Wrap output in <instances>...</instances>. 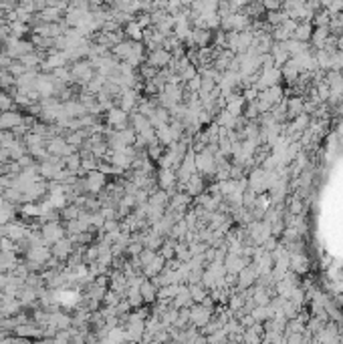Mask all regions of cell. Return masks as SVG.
<instances>
[{"mask_svg":"<svg viewBox=\"0 0 343 344\" xmlns=\"http://www.w3.org/2000/svg\"><path fill=\"white\" fill-rule=\"evenodd\" d=\"M258 280V274H256V268L252 264H249L247 268H244L240 274H238V288L244 290V288H252V284Z\"/></svg>","mask_w":343,"mask_h":344,"instance_id":"cell-9","label":"cell"},{"mask_svg":"<svg viewBox=\"0 0 343 344\" xmlns=\"http://www.w3.org/2000/svg\"><path fill=\"white\" fill-rule=\"evenodd\" d=\"M150 155L156 159V161H160V157H161V149L158 147V143H154V145H150Z\"/></svg>","mask_w":343,"mask_h":344,"instance_id":"cell-40","label":"cell"},{"mask_svg":"<svg viewBox=\"0 0 343 344\" xmlns=\"http://www.w3.org/2000/svg\"><path fill=\"white\" fill-rule=\"evenodd\" d=\"M329 22H331V14L329 12H317L313 14V22L317 28H329Z\"/></svg>","mask_w":343,"mask_h":344,"instance_id":"cell-24","label":"cell"},{"mask_svg":"<svg viewBox=\"0 0 343 344\" xmlns=\"http://www.w3.org/2000/svg\"><path fill=\"white\" fill-rule=\"evenodd\" d=\"M299 288V284H297V280H295V276H293V272H289L283 280H279L276 282V290H279V298H285V300H289L291 298V294L295 292Z\"/></svg>","mask_w":343,"mask_h":344,"instance_id":"cell-8","label":"cell"},{"mask_svg":"<svg viewBox=\"0 0 343 344\" xmlns=\"http://www.w3.org/2000/svg\"><path fill=\"white\" fill-rule=\"evenodd\" d=\"M242 97H244V101H249V103H254V101L258 99V89H256V87H249V89H244Z\"/></svg>","mask_w":343,"mask_h":344,"instance_id":"cell-33","label":"cell"},{"mask_svg":"<svg viewBox=\"0 0 343 344\" xmlns=\"http://www.w3.org/2000/svg\"><path fill=\"white\" fill-rule=\"evenodd\" d=\"M210 308H206V306H196V308H192L190 310V322H194L196 326H208V322H210Z\"/></svg>","mask_w":343,"mask_h":344,"instance_id":"cell-10","label":"cell"},{"mask_svg":"<svg viewBox=\"0 0 343 344\" xmlns=\"http://www.w3.org/2000/svg\"><path fill=\"white\" fill-rule=\"evenodd\" d=\"M139 294H141V300H148V302H152V300L158 296V290L154 288V284H152V282H143V284H141Z\"/></svg>","mask_w":343,"mask_h":344,"instance_id":"cell-25","label":"cell"},{"mask_svg":"<svg viewBox=\"0 0 343 344\" xmlns=\"http://www.w3.org/2000/svg\"><path fill=\"white\" fill-rule=\"evenodd\" d=\"M156 256H158V254H156L154 250H145V252H141V256H139V258H141V264H143V266H150L152 262L156 260Z\"/></svg>","mask_w":343,"mask_h":344,"instance_id":"cell-34","label":"cell"},{"mask_svg":"<svg viewBox=\"0 0 343 344\" xmlns=\"http://www.w3.org/2000/svg\"><path fill=\"white\" fill-rule=\"evenodd\" d=\"M249 187L252 193H265L269 191V177L263 167H256L249 175Z\"/></svg>","mask_w":343,"mask_h":344,"instance_id":"cell-4","label":"cell"},{"mask_svg":"<svg viewBox=\"0 0 343 344\" xmlns=\"http://www.w3.org/2000/svg\"><path fill=\"white\" fill-rule=\"evenodd\" d=\"M249 236H251L252 245L256 243L263 248L265 242L271 238V225L267 222H252V223H249Z\"/></svg>","mask_w":343,"mask_h":344,"instance_id":"cell-3","label":"cell"},{"mask_svg":"<svg viewBox=\"0 0 343 344\" xmlns=\"http://www.w3.org/2000/svg\"><path fill=\"white\" fill-rule=\"evenodd\" d=\"M136 105V93L134 91H127L125 95H123V101H121V107H123V111H129Z\"/></svg>","mask_w":343,"mask_h":344,"instance_id":"cell-31","label":"cell"},{"mask_svg":"<svg viewBox=\"0 0 343 344\" xmlns=\"http://www.w3.org/2000/svg\"><path fill=\"white\" fill-rule=\"evenodd\" d=\"M309 270V260L305 254L297 252V254H291V272L293 274H307Z\"/></svg>","mask_w":343,"mask_h":344,"instance_id":"cell-13","label":"cell"},{"mask_svg":"<svg viewBox=\"0 0 343 344\" xmlns=\"http://www.w3.org/2000/svg\"><path fill=\"white\" fill-rule=\"evenodd\" d=\"M190 298L194 300V302H204L206 300V290L200 286V284H192L190 286Z\"/></svg>","mask_w":343,"mask_h":344,"instance_id":"cell-26","label":"cell"},{"mask_svg":"<svg viewBox=\"0 0 343 344\" xmlns=\"http://www.w3.org/2000/svg\"><path fill=\"white\" fill-rule=\"evenodd\" d=\"M220 200H222V195H218V193H204L198 198V202L204 205V209L212 211V214H214L216 209H220Z\"/></svg>","mask_w":343,"mask_h":344,"instance_id":"cell-15","label":"cell"},{"mask_svg":"<svg viewBox=\"0 0 343 344\" xmlns=\"http://www.w3.org/2000/svg\"><path fill=\"white\" fill-rule=\"evenodd\" d=\"M172 61H174V57L168 51H164V48H156V51H152V55L148 59V64L154 69H166V67H170Z\"/></svg>","mask_w":343,"mask_h":344,"instance_id":"cell-7","label":"cell"},{"mask_svg":"<svg viewBox=\"0 0 343 344\" xmlns=\"http://www.w3.org/2000/svg\"><path fill=\"white\" fill-rule=\"evenodd\" d=\"M178 292H180V284H170V286H164L161 290H158V296L160 298H164V300H174L178 296Z\"/></svg>","mask_w":343,"mask_h":344,"instance_id":"cell-23","label":"cell"},{"mask_svg":"<svg viewBox=\"0 0 343 344\" xmlns=\"http://www.w3.org/2000/svg\"><path fill=\"white\" fill-rule=\"evenodd\" d=\"M265 8L267 10H279V8H283V4L281 2H265Z\"/></svg>","mask_w":343,"mask_h":344,"instance_id":"cell-42","label":"cell"},{"mask_svg":"<svg viewBox=\"0 0 343 344\" xmlns=\"http://www.w3.org/2000/svg\"><path fill=\"white\" fill-rule=\"evenodd\" d=\"M127 35L132 37V39H136V40H139V39L143 37V30L139 28L137 22H129V24H127Z\"/></svg>","mask_w":343,"mask_h":344,"instance_id":"cell-30","label":"cell"},{"mask_svg":"<svg viewBox=\"0 0 343 344\" xmlns=\"http://www.w3.org/2000/svg\"><path fill=\"white\" fill-rule=\"evenodd\" d=\"M301 211H303V203L299 198H293L291 200V216H301Z\"/></svg>","mask_w":343,"mask_h":344,"instance_id":"cell-35","label":"cell"},{"mask_svg":"<svg viewBox=\"0 0 343 344\" xmlns=\"http://www.w3.org/2000/svg\"><path fill=\"white\" fill-rule=\"evenodd\" d=\"M313 37V24L311 22H299L297 30L293 32V39L299 40V42H309Z\"/></svg>","mask_w":343,"mask_h":344,"instance_id":"cell-17","label":"cell"},{"mask_svg":"<svg viewBox=\"0 0 343 344\" xmlns=\"http://www.w3.org/2000/svg\"><path fill=\"white\" fill-rule=\"evenodd\" d=\"M158 185L161 187V191H172V187L176 185V171L174 169H161L158 173Z\"/></svg>","mask_w":343,"mask_h":344,"instance_id":"cell-11","label":"cell"},{"mask_svg":"<svg viewBox=\"0 0 343 344\" xmlns=\"http://www.w3.org/2000/svg\"><path fill=\"white\" fill-rule=\"evenodd\" d=\"M341 75H343V71H341Z\"/></svg>","mask_w":343,"mask_h":344,"instance_id":"cell-43","label":"cell"},{"mask_svg":"<svg viewBox=\"0 0 343 344\" xmlns=\"http://www.w3.org/2000/svg\"><path fill=\"white\" fill-rule=\"evenodd\" d=\"M188 202H190V195L188 193H172V211L176 209H186L188 207Z\"/></svg>","mask_w":343,"mask_h":344,"instance_id":"cell-21","label":"cell"},{"mask_svg":"<svg viewBox=\"0 0 343 344\" xmlns=\"http://www.w3.org/2000/svg\"><path fill=\"white\" fill-rule=\"evenodd\" d=\"M216 151H212L210 147H204V149L196 151V171L202 175H212L216 173L218 165H216Z\"/></svg>","mask_w":343,"mask_h":344,"instance_id":"cell-1","label":"cell"},{"mask_svg":"<svg viewBox=\"0 0 343 344\" xmlns=\"http://www.w3.org/2000/svg\"><path fill=\"white\" fill-rule=\"evenodd\" d=\"M281 73H283V77H285L287 83H297L299 77L303 75V73H301V69L297 67L295 61H293V59H289V61L283 64V67H281Z\"/></svg>","mask_w":343,"mask_h":344,"instance_id":"cell-12","label":"cell"},{"mask_svg":"<svg viewBox=\"0 0 343 344\" xmlns=\"http://www.w3.org/2000/svg\"><path fill=\"white\" fill-rule=\"evenodd\" d=\"M174 245H176V243H172V242H164V243H161V248H160V256L164 258L166 262H168L170 258H174Z\"/></svg>","mask_w":343,"mask_h":344,"instance_id":"cell-28","label":"cell"},{"mask_svg":"<svg viewBox=\"0 0 343 344\" xmlns=\"http://www.w3.org/2000/svg\"><path fill=\"white\" fill-rule=\"evenodd\" d=\"M184 189H186L188 195H200V193H204V177L192 175L188 182L184 183Z\"/></svg>","mask_w":343,"mask_h":344,"instance_id":"cell-16","label":"cell"},{"mask_svg":"<svg viewBox=\"0 0 343 344\" xmlns=\"http://www.w3.org/2000/svg\"><path fill=\"white\" fill-rule=\"evenodd\" d=\"M150 22H152V19H150V16H148V14H143V16H141V19L137 20V24H139V28H141V30H143V26H148Z\"/></svg>","mask_w":343,"mask_h":344,"instance_id":"cell-41","label":"cell"},{"mask_svg":"<svg viewBox=\"0 0 343 344\" xmlns=\"http://www.w3.org/2000/svg\"><path fill=\"white\" fill-rule=\"evenodd\" d=\"M331 35H329V28H315L313 30V37H311V40L315 42V46H317V51H321V48L325 46V42H327V39H329Z\"/></svg>","mask_w":343,"mask_h":344,"instance_id":"cell-20","label":"cell"},{"mask_svg":"<svg viewBox=\"0 0 343 344\" xmlns=\"http://www.w3.org/2000/svg\"><path fill=\"white\" fill-rule=\"evenodd\" d=\"M323 6H327V8H329L333 14H337L339 10H343V2H325Z\"/></svg>","mask_w":343,"mask_h":344,"instance_id":"cell-37","label":"cell"},{"mask_svg":"<svg viewBox=\"0 0 343 344\" xmlns=\"http://www.w3.org/2000/svg\"><path fill=\"white\" fill-rule=\"evenodd\" d=\"M256 115H258V107H256V101H254V103H251L249 109H247V117H249V119H254Z\"/></svg>","mask_w":343,"mask_h":344,"instance_id":"cell-39","label":"cell"},{"mask_svg":"<svg viewBox=\"0 0 343 344\" xmlns=\"http://www.w3.org/2000/svg\"><path fill=\"white\" fill-rule=\"evenodd\" d=\"M303 109H305L303 97H291V99H287V117L297 119L299 115H303Z\"/></svg>","mask_w":343,"mask_h":344,"instance_id":"cell-14","label":"cell"},{"mask_svg":"<svg viewBox=\"0 0 343 344\" xmlns=\"http://www.w3.org/2000/svg\"><path fill=\"white\" fill-rule=\"evenodd\" d=\"M109 123H113V125H123V123H125V111H119V109L111 111Z\"/></svg>","mask_w":343,"mask_h":344,"instance_id":"cell-32","label":"cell"},{"mask_svg":"<svg viewBox=\"0 0 343 344\" xmlns=\"http://www.w3.org/2000/svg\"><path fill=\"white\" fill-rule=\"evenodd\" d=\"M244 105H247V101H244L242 95H234L232 93L230 97H226V99H224V111H228L236 119L244 113Z\"/></svg>","mask_w":343,"mask_h":344,"instance_id":"cell-6","label":"cell"},{"mask_svg":"<svg viewBox=\"0 0 343 344\" xmlns=\"http://www.w3.org/2000/svg\"><path fill=\"white\" fill-rule=\"evenodd\" d=\"M242 306H244V296H232L230 308H232V310H240Z\"/></svg>","mask_w":343,"mask_h":344,"instance_id":"cell-36","label":"cell"},{"mask_svg":"<svg viewBox=\"0 0 343 344\" xmlns=\"http://www.w3.org/2000/svg\"><path fill=\"white\" fill-rule=\"evenodd\" d=\"M91 177H93V179H89V185H91L93 189H97V187H99V185L103 183V177H101V175H97V173H95V175H91Z\"/></svg>","mask_w":343,"mask_h":344,"instance_id":"cell-38","label":"cell"},{"mask_svg":"<svg viewBox=\"0 0 343 344\" xmlns=\"http://www.w3.org/2000/svg\"><path fill=\"white\" fill-rule=\"evenodd\" d=\"M283 79V73H281V69H276V67H271V69H260V73H258V81H256V89H258V93L260 91H267V89H271V87H276L279 85V81Z\"/></svg>","mask_w":343,"mask_h":344,"instance_id":"cell-2","label":"cell"},{"mask_svg":"<svg viewBox=\"0 0 343 344\" xmlns=\"http://www.w3.org/2000/svg\"><path fill=\"white\" fill-rule=\"evenodd\" d=\"M249 266V258L244 256H238V254H226L224 258V268H226V274H234L238 276L244 268Z\"/></svg>","mask_w":343,"mask_h":344,"instance_id":"cell-5","label":"cell"},{"mask_svg":"<svg viewBox=\"0 0 343 344\" xmlns=\"http://www.w3.org/2000/svg\"><path fill=\"white\" fill-rule=\"evenodd\" d=\"M200 89H202V77L196 75L192 81H188V91L190 95H196V93H200Z\"/></svg>","mask_w":343,"mask_h":344,"instance_id":"cell-29","label":"cell"},{"mask_svg":"<svg viewBox=\"0 0 343 344\" xmlns=\"http://www.w3.org/2000/svg\"><path fill=\"white\" fill-rule=\"evenodd\" d=\"M164 268H166V260L158 254V256H156V260L152 262V264H150V266H145V274L152 276V278H154V276L158 278L161 272H164Z\"/></svg>","mask_w":343,"mask_h":344,"instance_id":"cell-19","label":"cell"},{"mask_svg":"<svg viewBox=\"0 0 343 344\" xmlns=\"http://www.w3.org/2000/svg\"><path fill=\"white\" fill-rule=\"evenodd\" d=\"M331 71H337V73L343 71V51H335L331 55Z\"/></svg>","mask_w":343,"mask_h":344,"instance_id":"cell-27","label":"cell"},{"mask_svg":"<svg viewBox=\"0 0 343 344\" xmlns=\"http://www.w3.org/2000/svg\"><path fill=\"white\" fill-rule=\"evenodd\" d=\"M212 39V32L210 30H204V28H194L192 30V44L198 46V48H206V44L210 42Z\"/></svg>","mask_w":343,"mask_h":344,"instance_id":"cell-18","label":"cell"},{"mask_svg":"<svg viewBox=\"0 0 343 344\" xmlns=\"http://www.w3.org/2000/svg\"><path fill=\"white\" fill-rule=\"evenodd\" d=\"M252 304H254V306H269V304H271V298H269L267 288H256V290H252Z\"/></svg>","mask_w":343,"mask_h":344,"instance_id":"cell-22","label":"cell"}]
</instances>
